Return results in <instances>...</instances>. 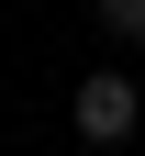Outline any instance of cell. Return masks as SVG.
<instances>
[{"instance_id":"cell-1","label":"cell","mask_w":145,"mask_h":156,"mask_svg":"<svg viewBox=\"0 0 145 156\" xmlns=\"http://www.w3.org/2000/svg\"><path fill=\"white\" fill-rule=\"evenodd\" d=\"M134 78L123 67H100V78H78V134H89V145H123V134H134Z\"/></svg>"},{"instance_id":"cell-2","label":"cell","mask_w":145,"mask_h":156,"mask_svg":"<svg viewBox=\"0 0 145 156\" xmlns=\"http://www.w3.org/2000/svg\"><path fill=\"white\" fill-rule=\"evenodd\" d=\"M89 11H100V34H123V45L145 34V0H89Z\"/></svg>"}]
</instances>
